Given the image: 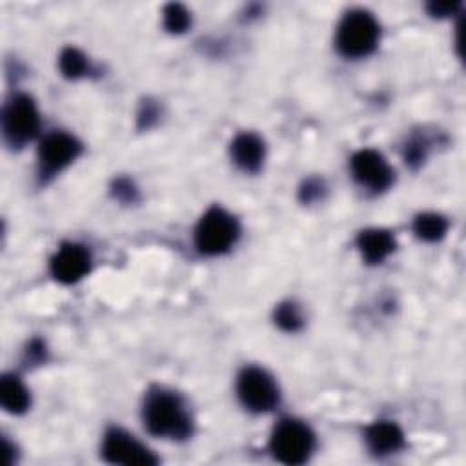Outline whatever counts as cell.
<instances>
[{
  "label": "cell",
  "mask_w": 466,
  "mask_h": 466,
  "mask_svg": "<svg viewBox=\"0 0 466 466\" xmlns=\"http://www.w3.org/2000/svg\"><path fill=\"white\" fill-rule=\"evenodd\" d=\"M102 455L107 462L126 466H149L157 462V457L144 444L122 430H109L106 433Z\"/></svg>",
  "instance_id": "7"
},
{
  "label": "cell",
  "mask_w": 466,
  "mask_h": 466,
  "mask_svg": "<svg viewBox=\"0 0 466 466\" xmlns=\"http://www.w3.org/2000/svg\"><path fill=\"white\" fill-rule=\"evenodd\" d=\"M40 127V118L35 102L27 95L13 96L2 113L4 137L13 146H22L31 140Z\"/></svg>",
  "instance_id": "5"
},
{
  "label": "cell",
  "mask_w": 466,
  "mask_h": 466,
  "mask_svg": "<svg viewBox=\"0 0 466 466\" xmlns=\"http://www.w3.org/2000/svg\"><path fill=\"white\" fill-rule=\"evenodd\" d=\"M91 266V257L80 244H62L51 258V273L56 280L71 284L80 280Z\"/></svg>",
  "instance_id": "10"
},
{
  "label": "cell",
  "mask_w": 466,
  "mask_h": 466,
  "mask_svg": "<svg viewBox=\"0 0 466 466\" xmlns=\"http://www.w3.org/2000/svg\"><path fill=\"white\" fill-rule=\"evenodd\" d=\"M300 193H302V198L309 202V200L320 197V193H322V184L317 182V180H309V182H306V186L302 187Z\"/></svg>",
  "instance_id": "19"
},
{
  "label": "cell",
  "mask_w": 466,
  "mask_h": 466,
  "mask_svg": "<svg viewBox=\"0 0 466 466\" xmlns=\"http://www.w3.org/2000/svg\"><path fill=\"white\" fill-rule=\"evenodd\" d=\"M351 173L360 186L371 191H382L393 180L390 164L373 149H360L351 157Z\"/></svg>",
  "instance_id": "8"
},
{
  "label": "cell",
  "mask_w": 466,
  "mask_h": 466,
  "mask_svg": "<svg viewBox=\"0 0 466 466\" xmlns=\"http://www.w3.org/2000/svg\"><path fill=\"white\" fill-rule=\"evenodd\" d=\"M231 158L244 171H257L264 162V142L253 133H242L231 142Z\"/></svg>",
  "instance_id": "11"
},
{
  "label": "cell",
  "mask_w": 466,
  "mask_h": 466,
  "mask_svg": "<svg viewBox=\"0 0 466 466\" xmlns=\"http://www.w3.org/2000/svg\"><path fill=\"white\" fill-rule=\"evenodd\" d=\"M146 428L158 437L186 439L191 433V415L184 400L166 390L147 393L142 408Z\"/></svg>",
  "instance_id": "1"
},
{
  "label": "cell",
  "mask_w": 466,
  "mask_h": 466,
  "mask_svg": "<svg viewBox=\"0 0 466 466\" xmlns=\"http://www.w3.org/2000/svg\"><path fill=\"white\" fill-rule=\"evenodd\" d=\"M237 393L242 404L251 411H269L279 402L275 380L260 368H246L238 375Z\"/></svg>",
  "instance_id": "6"
},
{
  "label": "cell",
  "mask_w": 466,
  "mask_h": 466,
  "mask_svg": "<svg viewBox=\"0 0 466 466\" xmlns=\"http://www.w3.org/2000/svg\"><path fill=\"white\" fill-rule=\"evenodd\" d=\"M313 444L315 439L311 430L295 419L280 420L269 441L273 457L284 464H300L308 461L313 451Z\"/></svg>",
  "instance_id": "4"
},
{
  "label": "cell",
  "mask_w": 466,
  "mask_h": 466,
  "mask_svg": "<svg viewBox=\"0 0 466 466\" xmlns=\"http://www.w3.org/2000/svg\"><path fill=\"white\" fill-rule=\"evenodd\" d=\"M60 69H62V73H64L66 76H69V78H78V76H82V75L87 73L89 64H87L86 56H84L78 49L67 47V49H64L62 55H60Z\"/></svg>",
  "instance_id": "16"
},
{
  "label": "cell",
  "mask_w": 466,
  "mask_h": 466,
  "mask_svg": "<svg viewBox=\"0 0 466 466\" xmlns=\"http://www.w3.org/2000/svg\"><path fill=\"white\" fill-rule=\"evenodd\" d=\"M366 441L373 453L386 455L397 451L402 446V431L393 422L379 420L368 428Z\"/></svg>",
  "instance_id": "13"
},
{
  "label": "cell",
  "mask_w": 466,
  "mask_h": 466,
  "mask_svg": "<svg viewBox=\"0 0 466 466\" xmlns=\"http://www.w3.org/2000/svg\"><path fill=\"white\" fill-rule=\"evenodd\" d=\"M191 18L189 13L184 5L180 4H169L164 9V25L167 27V31L171 33H182L187 29Z\"/></svg>",
  "instance_id": "17"
},
{
  "label": "cell",
  "mask_w": 466,
  "mask_h": 466,
  "mask_svg": "<svg viewBox=\"0 0 466 466\" xmlns=\"http://www.w3.org/2000/svg\"><path fill=\"white\" fill-rule=\"evenodd\" d=\"M357 246L366 262L377 264L382 262L395 249V240L384 229H366L359 235Z\"/></svg>",
  "instance_id": "12"
},
{
  "label": "cell",
  "mask_w": 466,
  "mask_h": 466,
  "mask_svg": "<svg viewBox=\"0 0 466 466\" xmlns=\"http://www.w3.org/2000/svg\"><path fill=\"white\" fill-rule=\"evenodd\" d=\"M0 402L9 413H22L29 406L27 388L15 375H4L0 380Z\"/></svg>",
  "instance_id": "14"
},
{
  "label": "cell",
  "mask_w": 466,
  "mask_h": 466,
  "mask_svg": "<svg viewBox=\"0 0 466 466\" xmlns=\"http://www.w3.org/2000/svg\"><path fill=\"white\" fill-rule=\"evenodd\" d=\"M275 322L286 331H295L302 326L304 320H302V313H300L297 304L284 302L275 311Z\"/></svg>",
  "instance_id": "18"
},
{
  "label": "cell",
  "mask_w": 466,
  "mask_h": 466,
  "mask_svg": "<svg viewBox=\"0 0 466 466\" xmlns=\"http://www.w3.org/2000/svg\"><path fill=\"white\" fill-rule=\"evenodd\" d=\"M238 237L237 220L222 208L208 209L197 224L195 244L204 255H218L228 251Z\"/></svg>",
  "instance_id": "3"
},
{
  "label": "cell",
  "mask_w": 466,
  "mask_h": 466,
  "mask_svg": "<svg viewBox=\"0 0 466 466\" xmlns=\"http://www.w3.org/2000/svg\"><path fill=\"white\" fill-rule=\"evenodd\" d=\"M455 9H457V4H431L430 5L431 15H439V16L451 15Z\"/></svg>",
  "instance_id": "20"
},
{
  "label": "cell",
  "mask_w": 466,
  "mask_h": 466,
  "mask_svg": "<svg viewBox=\"0 0 466 466\" xmlns=\"http://www.w3.org/2000/svg\"><path fill=\"white\" fill-rule=\"evenodd\" d=\"M80 153V144L75 137L55 131L47 135L40 147H38V162L42 167V173L53 175L60 169H64L67 164H71Z\"/></svg>",
  "instance_id": "9"
},
{
  "label": "cell",
  "mask_w": 466,
  "mask_h": 466,
  "mask_svg": "<svg viewBox=\"0 0 466 466\" xmlns=\"http://www.w3.org/2000/svg\"><path fill=\"white\" fill-rule=\"evenodd\" d=\"M379 42V24L366 11L348 13L337 29V47L348 58L370 55Z\"/></svg>",
  "instance_id": "2"
},
{
  "label": "cell",
  "mask_w": 466,
  "mask_h": 466,
  "mask_svg": "<svg viewBox=\"0 0 466 466\" xmlns=\"http://www.w3.org/2000/svg\"><path fill=\"white\" fill-rule=\"evenodd\" d=\"M446 229H448L446 218L437 213H422L413 222V231L417 233L419 238L426 242L441 240L446 235Z\"/></svg>",
  "instance_id": "15"
}]
</instances>
